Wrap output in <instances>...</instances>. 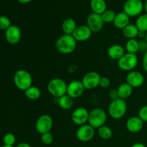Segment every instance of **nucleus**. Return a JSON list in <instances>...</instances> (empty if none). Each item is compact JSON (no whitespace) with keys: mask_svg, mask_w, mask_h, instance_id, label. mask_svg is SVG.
Returning a JSON list of instances; mask_svg holds the SVG:
<instances>
[{"mask_svg":"<svg viewBox=\"0 0 147 147\" xmlns=\"http://www.w3.org/2000/svg\"><path fill=\"white\" fill-rule=\"evenodd\" d=\"M95 134V129L88 123L78 126L76 134L78 140L82 142H90L94 138Z\"/></svg>","mask_w":147,"mask_h":147,"instance_id":"9","label":"nucleus"},{"mask_svg":"<svg viewBox=\"0 0 147 147\" xmlns=\"http://www.w3.org/2000/svg\"><path fill=\"white\" fill-rule=\"evenodd\" d=\"M67 84L63 79L55 78L48 82L47 89L48 93L55 98H59L67 94Z\"/></svg>","mask_w":147,"mask_h":147,"instance_id":"3","label":"nucleus"},{"mask_svg":"<svg viewBox=\"0 0 147 147\" xmlns=\"http://www.w3.org/2000/svg\"><path fill=\"white\" fill-rule=\"evenodd\" d=\"M144 40H145V41L146 42H147V32H146V36H145V38H144Z\"/></svg>","mask_w":147,"mask_h":147,"instance_id":"43","label":"nucleus"},{"mask_svg":"<svg viewBox=\"0 0 147 147\" xmlns=\"http://www.w3.org/2000/svg\"><path fill=\"white\" fill-rule=\"evenodd\" d=\"M142 67L144 71L147 73V51L144 53L143 59H142Z\"/></svg>","mask_w":147,"mask_h":147,"instance_id":"37","label":"nucleus"},{"mask_svg":"<svg viewBox=\"0 0 147 147\" xmlns=\"http://www.w3.org/2000/svg\"><path fill=\"white\" fill-rule=\"evenodd\" d=\"M111 86V80L107 77H101L99 83V86L102 88H108Z\"/></svg>","mask_w":147,"mask_h":147,"instance_id":"34","label":"nucleus"},{"mask_svg":"<svg viewBox=\"0 0 147 147\" xmlns=\"http://www.w3.org/2000/svg\"><path fill=\"white\" fill-rule=\"evenodd\" d=\"M101 76L98 73L90 71L86 73L82 78V83L86 90H93L99 86Z\"/></svg>","mask_w":147,"mask_h":147,"instance_id":"10","label":"nucleus"},{"mask_svg":"<svg viewBox=\"0 0 147 147\" xmlns=\"http://www.w3.org/2000/svg\"><path fill=\"white\" fill-rule=\"evenodd\" d=\"M6 40L11 45H16L20 42L22 38V31L17 25H11L5 30Z\"/></svg>","mask_w":147,"mask_h":147,"instance_id":"15","label":"nucleus"},{"mask_svg":"<svg viewBox=\"0 0 147 147\" xmlns=\"http://www.w3.org/2000/svg\"><path fill=\"white\" fill-rule=\"evenodd\" d=\"M106 120H107V113L103 109L95 108L89 111L88 123L95 129H98L104 126Z\"/></svg>","mask_w":147,"mask_h":147,"instance_id":"5","label":"nucleus"},{"mask_svg":"<svg viewBox=\"0 0 147 147\" xmlns=\"http://www.w3.org/2000/svg\"><path fill=\"white\" fill-rule=\"evenodd\" d=\"M1 147H14V146H7V145H4V146H2Z\"/></svg>","mask_w":147,"mask_h":147,"instance_id":"44","label":"nucleus"},{"mask_svg":"<svg viewBox=\"0 0 147 147\" xmlns=\"http://www.w3.org/2000/svg\"><path fill=\"white\" fill-rule=\"evenodd\" d=\"M144 11L146 12V14H147V0L144 3Z\"/></svg>","mask_w":147,"mask_h":147,"instance_id":"42","label":"nucleus"},{"mask_svg":"<svg viewBox=\"0 0 147 147\" xmlns=\"http://www.w3.org/2000/svg\"><path fill=\"white\" fill-rule=\"evenodd\" d=\"M139 31L147 32V14H142L137 17L135 23Z\"/></svg>","mask_w":147,"mask_h":147,"instance_id":"28","label":"nucleus"},{"mask_svg":"<svg viewBox=\"0 0 147 147\" xmlns=\"http://www.w3.org/2000/svg\"><path fill=\"white\" fill-rule=\"evenodd\" d=\"M98 134L99 137L101 139H103V140H109V139H111L113 133L111 128L104 125V126H101L99 129H98Z\"/></svg>","mask_w":147,"mask_h":147,"instance_id":"27","label":"nucleus"},{"mask_svg":"<svg viewBox=\"0 0 147 147\" xmlns=\"http://www.w3.org/2000/svg\"><path fill=\"white\" fill-rule=\"evenodd\" d=\"M145 36H146V32H142V31H139L137 37L140 38L141 40H144Z\"/></svg>","mask_w":147,"mask_h":147,"instance_id":"39","label":"nucleus"},{"mask_svg":"<svg viewBox=\"0 0 147 147\" xmlns=\"http://www.w3.org/2000/svg\"><path fill=\"white\" fill-rule=\"evenodd\" d=\"M144 124V122L139 116H132L126 121V127L130 133L136 134L142 130Z\"/></svg>","mask_w":147,"mask_h":147,"instance_id":"17","label":"nucleus"},{"mask_svg":"<svg viewBox=\"0 0 147 147\" xmlns=\"http://www.w3.org/2000/svg\"><path fill=\"white\" fill-rule=\"evenodd\" d=\"M40 140H41L42 143L43 144L48 146V145L52 144L53 143L54 137H53V135L50 132H47V133L41 134Z\"/></svg>","mask_w":147,"mask_h":147,"instance_id":"31","label":"nucleus"},{"mask_svg":"<svg viewBox=\"0 0 147 147\" xmlns=\"http://www.w3.org/2000/svg\"><path fill=\"white\" fill-rule=\"evenodd\" d=\"M53 126V118L48 114H42L39 116L35 123V129L40 134L50 132Z\"/></svg>","mask_w":147,"mask_h":147,"instance_id":"8","label":"nucleus"},{"mask_svg":"<svg viewBox=\"0 0 147 147\" xmlns=\"http://www.w3.org/2000/svg\"><path fill=\"white\" fill-rule=\"evenodd\" d=\"M17 1L20 3H21V4H28V3H30L32 0H17Z\"/></svg>","mask_w":147,"mask_h":147,"instance_id":"41","label":"nucleus"},{"mask_svg":"<svg viewBox=\"0 0 147 147\" xmlns=\"http://www.w3.org/2000/svg\"><path fill=\"white\" fill-rule=\"evenodd\" d=\"M24 95L27 97V98L30 99L31 100H38L42 95V91L38 87L34 86H32L29 88H27L25 91H24Z\"/></svg>","mask_w":147,"mask_h":147,"instance_id":"25","label":"nucleus"},{"mask_svg":"<svg viewBox=\"0 0 147 147\" xmlns=\"http://www.w3.org/2000/svg\"><path fill=\"white\" fill-rule=\"evenodd\" d=\"M144 10V4L142 0H127L123 7V11L130 17H139Z\"/></svg>","mask_w":147,"mask_h":147,"instance_id":"7","label":"nucleus"},{"mask_svg":"<svg viewBox=\"0 0 147 147\" xmlns=\"http://www.w3.org/2000/svg\"><path fill=\"white\" fill-rule=\"evenodd\" d=\"M90 7L93 12L98 14H102L107 9L105 0H90Z\"/></svg>","mask_w":147,"mask_h":147,"instance_id":"21","label":"nucleus"},{"mask_svg":"<svg viewBox=\"0 0 147 147\" xmlns=\"http://www.w3.org/2000/svg\"><path fill=\"white\" fill-rule=\"evenodd\" d=\"M109 96L111 100L119 98L117 89H111L109 92Z\"/></svg>","mask_w":147,"mask_h":147,"instance_id":"35","label":"nucleus"},{"mask_svg":"<svg viewBox=\"0 0 147 147\" xmlns=\"http://www.w3.org/2000/svg\"><path fill=\"white\" fill-rule=\"evenodd\" d=\"M131 147H146V145L144 144L142 142H136V143L134 144L133 145H131Z\"/></svg>","mask_w":147,"mask_h":147,"instance_id":"40","label":"nucleus"},{"mask_svg":"<svg viewBox=\"0 0 147 147\" xmlns=\"http://www.w3.org/2000/svg\"><path fill=\"white\" fill-rule=\"evenodd\" d=\"M91 30L87 25L78 26L72 35L77 42H86L92 36Z\"/></svg>","mask_w":147,"mask_h":147,"instance_id":"16","label":"nucleus"},{"mask_svg":"<svg viewBox=\"0 0 147 147\" xmlns=\"http://www.w3.org/2000/svg\"><path fill=\"white\" fill-rule=\"evenodd\" d=\"M32 76L27 70L20 69L14 73V83L19 90L25 91L27 88L32 86Z\"/></svg>","mask_w":147,"mask_h":147,"instance_id":"2","label":"nucleus"},{"mask_svg":"<svg viewBox=\"0 0 147 147\" xmlns=\"http://www.w3.org/2000/svg\"><path fill=\"white\" fill-rule=\"evenodd\" d=\"M139 29L136 26V24H129L126 26L125 28L122 30V33L123 35L128 40L130 39H136L137 37L138 34H139Z\"/></svg>","mask_w":147,"mask_h":147,"instance_id":"24","label":"nucleus"},{"mask_svg":"<svg viewBox=\"0 0 147 147\" xmlns=\"http://www.w3.org/2000/svg\"><path fill=\"white\" fill-rule=\"evenodd\" d=\"M16 147H32V146L30 144L26 143V142H21V143L18 144Z\"/></svg>","mask_w":147,"mask_h":147,"instance_id":"38","label":"nucleus"},{"mask_svg":"<svg viewBox=\"0 0 147 147\" xmlns=\"http://www.w3.org/2000/svg\"><path fill=\"white\" fill-rule=\"evenodd\" d=\"M138 116L144 122L147 123V105L140 108L138 113Z\"/></svg>","mask_w":147,"mask_h":147,"instance_id":"33","label":"nucleus"},{"mask_svg":"<svg viewBox=\"0 0 147 147\" xmlns=\"http://www.w3.org/2000/svg\"><path fill=\"white\" fill-rule=\"evenodd\" d=\"M125 50L126 53L136 54L139 51V41L136 39L128 40L125 45Z\"/></svg>","mask_w":147,"mask_h":147,"instance_id":"26","label":"nucleus"},{"mask_svg":"<svg viewBox=\"0 0 147 147\" xmlns=\"http://www.w3.org/2000/svg\"><path fill=\"white\" fill-rule=\"evenodd\" d=\"M104 24L113 23L116 17V12L111 9H106L102 14H100Z\"/></svg>","mask_w":147,"mask_h":147,"instance_id":"29","label":"nucleus"},{"mask_svg":"<svg viewBox=\"0 0 147 147\" xmlns=\"http://www.w3.org/2000/svg\"><path fill=\"white\" fill-rule=\"evenodd\" d=\"M77 42L72 34H63L56 40L55 47L61 54L69 55L76 50Z\"/></svg>","mask_w":147,"mask_h":147,"instance_id":"1","label":"nucleus"},{"mask_svg":"<svg viewBox=\"0 0 147 147\" xmlns=\"http://www.w3.org/2000/svg\"><path fill=\"white\" fill-rule=\"evenodd\" d=\"M86 88L81 80H74L67 84V94L73 99L81 97L84 93Z\"/></svg>","mask_w":147,"mask_h":147,"instance_id":"11","label":"nucleus"},{"mask_svg":"<svg viewBox=\"0 0 147 147\" xmlns=\"http://www.w3.org/2000/svg\"><path fill=\"white\" fill-rule=\"evenodd\" d=\"M3 143L7 146H14L16 143L15 136L11 133L6 134L3 137Z\"/></svg>","mask_w":147,"mask_h":147,"instance_id":"30","label":"nucleus"},{"mask_svg":"<svg viewBox=\"0 0 147 147\" xmlns=\"http://www.w3.org/2000/svg\"><path fill=\"white\" fill-rule=\"evenodd\" d=\"M139 63L136 54L126 53L117 61L118 67L120 70L126 72H130L134 70Z\"/></svg>","mask_w":147,"mask_h":147,"instance_id":"6","label":"nucleus"},{"mask_svg":"<svg viewBox=\"0 0 147 147\" xmlns=\"http://www.w3.org/2000/svg\"><path fill=\"white\" fill-rule=\"evenodd\" d=\"M130 17L128 16L123 11H121L116 14L113 24L116 28L118 30H122L126 27L128 24H130Z\"/></svg>","mask_w":147,"mask_h":147,"instance_id":"19","label":"nucleus"},{"mask_svg":"<svg viewBox=\"0 0 147 147\" xmlns=\"http://www.w3.org/2000/svg\"><path fill=\"white\" fill-rule=\"evenodd\" d=\"M89 111L84 107H79L73 111L71 115L72 121L77 126H80L88 123Z\"/></svg>","mask_w":147,"mask_h":147,"instance_id":"14","label":"nucleus"},{"mask_svg":"<svg viewBox=\"0 0 147 147\" xmlns=\"http://www.w3.org/2000/svg\"><path fill=\"white\" fill-rule=\"evenodd\" d=\"M125 47L119 44L112 45L107 50L108 56L113 60H119L126 53Z\"/></svg>","mask_w":147,"mask_h":147,"instance_id":"18","label":"nucleus"},{"mask_svg":"<svg viewBox=\"0 0 147 147\" xmlns=\"http://www.w3.org/2000/svg\"><path fill=\"white\" fill-rule=\"evenodd\" d=\"M57 103L59 107L65 111H68L73 108L74 105V99L72 98L67 94L64 95L62 97L57 98Z\"/></svg>","mask_w":147,"mask_h":147,"instance_id":"23","label":"nucleus"},{"mask_svg":"<svg viewBox=\"0 0 147 147\" xmlns=\"http://www.w3.org/2000/svg\"><path fill=\"white\" fill-rule=\"evenodd\" d=\"M145 81L143 73L138 70H132L128 73L126 77V82L130 85L133 88L142 87Z\"/></svg>","mask_w":147,"mask_h":147,"instance_id":"12","label":"nucleus"},{"mask_svg":"<svg viewBox=\"0 0 147 147\" xmlns=\"http://www.w3.org/2000/svg\"><path fill=\"white\" fill-rule=\"evenodd\" d=\"M77 27V23L74 19L67 18L62 24V30L65 34H73Z\"/></svg>","mask_w":147,"mask_h":147,"instance_id":"22","label":"nucleus"},{"mask_svg":"<svg viewBox=\"0 0 147 147\" xmlns=\"http://www.w3.org/2000/svg\"><path fill=\"white\" fill-rule=\"evenodd\" d=\"M133 88L130 85L128 84L126 82L121 83L117 88L119 98L126 100V99L131 97V96L133 93Z\"/></svg>","mask_w":147,"mask_h":147,"instance_id":"20","label":"nucleus"},{"mask_svg":"<svg viewBox=\"0 0 147 147\" xmlns=\"http://www.w3.org/2000/svg\"><path fill=\"white\" fill-rule=\"evenodd\" d=\"M139 41V51L145 52L147 51V42L145 41V40H141Z\"/></svg>","mask_w":147,"mask_h":147,"instance_id":"36","label":"nucleus"},{"mask_svg":"<svg viewBox=\"0 0 147 147\" xmlns=\"http://www.w3.org/2000/svg\"><path fill=\"white\" fill-rule=\"evenodd\" d=\"M11 25L9 18L6 16H0V30H7Z\"/></svg>","mask_w":147,"mask_h":147,"instance_id":"32","label":"nucleus"},{"mask_svg":"<svg viewBox=\"0 0 147 147\" xmlns=\"http://www.w3.org/2000/svg\"><path fill=\"white\" fill-rule=\"evenodd\" d=\"M127 103L125 100L118 98L111 100L109 106V115L113 119H122L127 112Z\"/></svg>","mask_w":147,"mask_h":147,"instance_id":"4","label":"nucleus"},{"mask_svg":"<svg viewBox=\"0 0 147 147\" xmlns=\"http://www.w3.org/2000/svg\"><path fill=\"white\" fill-rule=\"evenodd\" d=\"M92 32H99L101 31L104 26V22L100 14L90 13L87 17V24Z\"/></svg>","mask_w":147,"mask_h":147,"instance_id":"13","label":"nucleus"}]
</instances>
